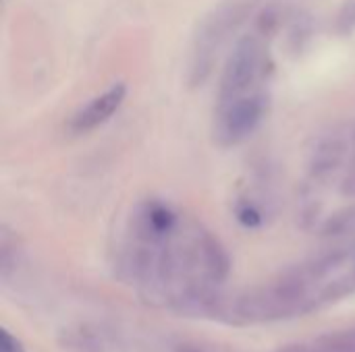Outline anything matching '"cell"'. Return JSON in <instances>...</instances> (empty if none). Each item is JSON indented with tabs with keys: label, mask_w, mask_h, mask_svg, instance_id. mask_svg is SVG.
Listing matches in <instances>:
<instances>
[{
	"label": "cell",
	"mask_w": 355,
	"mask_h": 352,
	"mask_svg": "<svg viewBox=\"0 0 355 352\" xmlns=\"http://www.w3.org/2000/svg\"><path fill=\"white\" fill-rule=\"evenodd\" d=\"M264 62L262 44L256 37H243L231 52L223 81H220V104L245 95L250 85L258 79Z\"/></svg>",
	"instance_id": "6da1fadb"
},
{
	"label": "cell",
	"mask_w": 355,
	"mask_h": 352,
	"mask_svg": "<svg viewBox=\"0 0 355 352\" xmlns=\"http://www.w3.org/2000/svg\"><path fill=\"white\" fill-rule=\"evenodd\" d=\"M264 114V100L260 95H241L220 104L216 135L223 143L233 145L256 131Z\"/></svg>",
	"instance_id": "7a4b0ae2"
},
{
	"label": "cell",
	"mask_w": 355,
	"mask_h": 352,
	"mask_svg": "<svg viewBox=\"0 0 355 352\" xmlns=\"http://www.w3.org/2000/svg\"><path fill=\"white\" fill-rule=\"evenodd\" d=\"M237 17V10H220L216 12L214 19H210L200 37H198V46L193 50V62H191V73L196 75V79H204V75L210 71V64H212V56L214 52L220 48L223 39H225V33L229 31L231 27V21H235Z\"/></svg>",
	"instance_id": "3957f363"
},
{
	"label": "cell",
	"mask_w": 355,
	"mask_h": 352,
	"mask_svg": "<svg viewBox=\"0 0 355 352\" xmlns=\"http://www.w3.org/2000/svg\"><path fill=\"white\" fill-rule=\"evenodd\" d=\"M127 95V87L123 83L112 85L102 95L94 98L87 106H83L73 118H71V131L73 133H89L104 122L110 120V116L123 106Z\"/></svg>",
	"instance_id": "277c9868"
},
{
	"label": "cell",
	"mask_w": 355,
	"mask_h": 352,
	"mask_svg": "<svg viewBox=\"0 0 355 352\" xmlns=\"http://www.w3.org/2000/svg\"><path fill=\"white\" fill-rule=\"evenodd\" d=\"M347 149V141L341 135H329L322 137L316 145V149L312 151L310 158V170L316 178H327L329 174H333L345 156Z\"/></svg>",
	"instance_id": "5b68a950"
},
{
	"label": "cell",
	"mask_w": 355,
	"mask_h": 352,
	"mask_svg": "<svg viewBox=\"0 0 355 352\" xmlns=\"http://www.w3.org/2000/svg\"><path fill=\"white\" fill-rule=\"evenodd\" d=\"M285 352H355V328L293 344Z\"/></svg>",
	"instance_id": "8992f818"
},
{
	"label": "cell",
	"mask_w": 355,
	"mask_h": 352,
	"mask_svg": "<svg viewBox=\"0 0 355 352\" xmlns=\"http://www.w3.org/2000/svg\"><path fill=\"white\" fill-rule=\"evenodd\" d=\"M239 220L245 224V226H258L260 222H262V214L258 212V207H254L252 203H245V205H241V210H239Z\"/></svg>",
	"instance_id": "52a82bcc"
},
{
	"label": "cell",
	"mask_w": 355,
	"mask_h": 352,
	"mask_svg": "<svg viewBox=\"0 0 355 352\" xmlns=\"http://www.w3.org/2000/svg\"><path fill=\"white\" fill-rule=\"evenodd\" d=\"M0 352H23L21 344L4 330L2 332V340H0Z\"/></svg>",
	"instance_id": "ba28073f"
}]
</instances>
